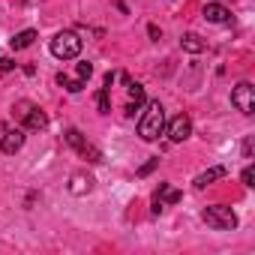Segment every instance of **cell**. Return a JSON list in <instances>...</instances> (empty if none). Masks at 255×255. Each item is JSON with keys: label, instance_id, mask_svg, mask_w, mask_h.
Segmentation results:
<instances>
[{"label": "cell", "instance_id": "obj_15", "mask_svg": "<svg viewBox=\"0 0 255 255\" xmlns=\"http://www.w3.org/2000/svg\"><path fill=\"white\" fill-rule=\"evenodd\" d=\"M33 39H36V30H21V33H15V36L9 39V48H12V51L30 48V45H33Z\"/></svg>", "mask_w": 255, "mask_h": 255}, {"label": "cell", "instance_id": "obj_3", "mask_svg": "<svg viewBox=\"0 0 255 255\" xmlns=\"http://www.w3.org/2000/svg\"><path fill=\"white\" fill-rule=\"evenodd\" d=\"M201 219H204L210 228H216V231H231V228H237V213H234L231 207H225V204H210V207H204V210H201Z\"/></svg>", "mask_w": 255, "mask_h": 255}, {"label": "cell", "instance_id": "obj_9", "mask_svg": "<svg viewBox=\"0 0 255 255\" xmlns=\"http://www.w3.org/2000/svg\"><path fill=\"white\" fill-rule=\"evenodd\" d=\"M24 147V129H6L0 138V150L3 153H18Z\"/></svg>", "mask_w": 255, "mask_h": 255}, {"label": "cell", "instance_id": "obj_22", "mask_svg": "<svg viewBox=\"0 0 255 255\" xmlns=\"http://www.w3.org/2000/svg\"><path fill=\"white\" fill-rule=\"evenodd\" d=\"M147 33H150V39H159V36H162V33H159V27H156V24H150V27H147Z\"/></svg>", "mask_w": 255, "mask_h": 255}, {"label": "cell", "instance_id": "obj_11", "mask_svg": "<svg viewBox=\"0 0 255 255\" xmlns=\"http://www.w3.org/2000/svg\"><path fill=\"white\" fill-rule=\"evenodd\" d=\"M126 87H129V102H126V114H129V117H135V111L144 105V87L141 84H135V81H129V84H126Z\"/></svg>", "mask_w": 255, "mask_h": 255}, {"label": "cell", "instance_id": "obj_1", "mask_svg": "<svg viewBox=\"0 0 255 255\" xmlns=\"http://www.w3.org/2000/svg\"><path fill=\"white\" fill-rule=\"evenodd\" d=\"M162 132H165V108H162V102L156 99V102H147V111H144L141 120H138V135H141L144 141H156Z\"/></svg>", "mask_w": 255, "mask_h": 255}, {"label": "cell", "instance_id": "obj_23", "mask_svg": "<svg viewBox=\"0 0 255 255\" xmlns=\"http://www.w3.org/2000/svg\"><path fill=\"white\" fill-rule=\"evenodd\" d=\"M243 156H246V159L252 156V138H246V144H243Z\"/></svg>", "mask_w": 255, "mask_h": 255}, {"label": "cell", "instance_id": "obj_19", "mask_svg": "<svg viewBox=\"0 0 255 255\" xmlns=\"http://www.w3.org/2000/svg\"><path fill=\"white\" fill-rule=\"evenodd\" d=\"M240 180H243L246 186H255V183H252V180H255V168H252V165H246V168H243V174H240Z\"/></svg>", "mask_w": 255, "mask_h": 255}, {"label": "cell", "instance_id": "obj_8", "mask_svg": "<svg viewBox=\"0 0 255 255\" xmlns=\"http://www.w3.org/2000/svg\"><path fill=\"white\" fill-rule=\"evenodd\" d=\"M180 198H183V195H180L177 189H171L168 183H159V189L153 192V201H150L153 207H150V210H153V213H162V210H165V204H177Z\"/></svg>", "mask_w": 255, "mask_h": 255}, {"label": "cell", "instance_id": "obj_17", "mask_svg": "<svg viewBox=\"0 0 255 255\" xmlns=\"http://www.w3.org/2000/svg\"><path fill=\"white\" fill-rule=\"evenodd\" d=\"M108 90H111V87H102V90H99V96H96L99 114H108V111H111V96H108Z\"/></svg>", "mask_w": 255, "mask_h": 255}, {"label": "cell", "instance_id": "obj_18", "mask_svg": "<svg viewBox=\"0 0 255 255\" xmlns=\"http://www.w3.org/2000/svg\"><path fill=\"white\" fill-rule=\"evenodd\" d=\"M90 75H93V63H87V60H84V63H78V78H81V81H87Z\"/></svg>", "mask_w": 255, "mask_h": 255}, {"label": "cell", "instance_id": "obj_6", "mask_svg": "<svg viewBox=\"0 0 255 255\" xmlns=\"http://www.w3.org/2000/svg\"><path fill=\"white\" fill-rule=\"evenodd\" d=\"M231 105L240 111V114H255V87L249 81H240L234 90H231Z\"/></svg>", "mask_w": 255, "mask_h": 255}, {"label": "cell", "instance_id": "obj_13", "mask_svg": "<svg viewBox=\"0 0 255 255\" xmlns=\"http://www.w3.org/2000/svg\"><path fill=\"white\" fill-rule=\"evenodd\" d=\"M228 171H225V165H216V168H207V171H201L192 183H195V189H204L207 183H213V180H222Z\"/></svg>", "mask_w": 255, "mask_h": 255}, {"label": "cell", "instance_id": "obj_10", "mask_svg": "<svg viewBox=\"0 0 255 255\" xmlns=\"http://www.w3.org/2000/svg\"><path fill=\"white\" fill-rule=\"evenodd\" d=\"M201 15L210 21V24H231V12L222 6V3H207L201 9Z\"/></svg>", "mask_w": 255, "mask_h": 255}, {"label": "cell", "instance_id": "obj_20", "mask_svg": "<svg viewBox=\"0 0 255 255\" xmlns=\"http://www.w3.org/2000/svg\"><path fill=\"white\" fill-rule=\"evenodd\" d=\"M15 69V60L12 57H0V75H6V72H12Z\"/></svg>", "mask_w": 255, "mask_h": 255}, {"label": "cell", "instance_id": "obj_12", "mask_svg": "<svg viewBox=\"0 0 255 255\" xmlns=\"http://www.w3.org/2000/svg\"><path fill=\"white\" fill-rule=\"evenodd\" d=\"M90 189H93V177H90V174H81V171H78V174L69 177V192H72V195H87Z\"/></svg>", "mask_w": 255, "mask_h": 255}, {"label": "cell", "instance_id": "obj_21", "mask_svg": "<svg viewBox=\"0 0 255 255\" xmlns=\"http://www.w3.org/2000/svg\"><path fill=\"white\" fill-rule=\"evenodd\" d=\"M156 165H159V159H150V162H144V165L138 168V177H147V174H150V171H153Z\"/></svg>", "mask_w": 255, "mask_h": 255}, {"label": "cell", "instance_id": "obj_2", "mask_svg": "<svg viewBox=\"0 0 255 255\" xmlns=\"http://www.w3.org/2000/svg\"><path fill=\"white\" fill-rule=\"evenodd\" d=\"M48 48H51V54H54L57 60H72V57L81 54V39H78L75 30H60V33L51 39Z\"/></svg>", "mask_w": 255, "mask_h": 255}, {"label": "cell", "instance_id": "obj_4", "mask_svg": "<svg viewBox=\"0 0 255 255\" xmlns=\"http://www.w3.org/2000/svg\"><path fill=\"white\" fill-rule=\"evenodd\" d=\"M12 111H15V114H18V120L24 123V129H33V132H39V129H45V126H48V114H45L39 105L27 102V99L15 102V108H12Z\"/></svg>", "mask_w": 255, "mask_h": 255}, {"label": "cell", "instance_id": "obj_16", "mask_svg": "<svg viewBox=\"0 0 255 255\" xmlns=\"http://www.w3.org/2000/svg\"><path fill=\"white\" fill-rule=\"evenodd\" d=\"M57 84H63L69 93H81V90H84V81H81V78H66L63 72L57 75Z\"/></svg>", "mask_w": 255, "mask_h": 255}, {"label": "cell", "instance_id": "obj_5", "mask_svg": "<svg viewBox=\"0 0 255 255\" xmlns=\"http://www.w3.org/2000/svg\"><path fill=\"white\" fill-rule=\"evenodd\" d=\"M63 138H66V144H69V147H72V150H75L78 156H84L87 162H102V153H99V150H96L93 144H87V141H84V135H81V132L75 129V126H69Z\"/></svg>", "mask_w": 255, "mask_h": 255}, {"label": "cell", "instance_id": "obj_14", "mask_svg": "<svg viewBox=\"0 0 255 255\" xmlns=\"http://www.w3.org/2000/svg\"><path fill=\"white\" fill-rule=\"evenodd\" d=\"M180 45H183V51H189V54H201V51L207 48V42H204L198 33H183V36H180Z\"/></svg>", "mask_w": 255, "mask_h": 255}, {"label": "cell", "instance_id": "obj_7", "mask_svg": "<svg viewBox=\"0 0 255 255\" xmlns=\"http://www.w3.org/2000/svg\"><path fill=\"white\" fill-rule=\"evenodd\" d=\"M165 132H168V138H171L174 144H180V141H186V138L192 135V120H189L186 114H177L171 123H165Z\"/></svg>", "mask_w": 255, "mask_h": 255}]
</instances>
